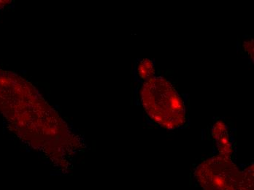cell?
Instances as JSON below:
<instances>
[{
	"mask_svg": "<svg viewBox=\"0 0 254 190\" xmlns=\"http://www.w3.org/2000/svg\"><path fill=\"white\" fill-rule=\"evenodd\" d=\"M141 101L150 118L167 129L181 127L186 123L184 101L173 85L162 77L146 80L141 88Z\"/></svg>",
	"mask_w": 254,
	"mask_h": 190,
	"instance_id": "6da1fadb",
	"label": "cell"
},
{
	"mask_svg": "<svg viewBox=\"0 0 254 190\" xmlns=\"http://www.w3.org/2000/svg\"><path fill=\"white\" fill-rule=\"evenodd\" d=\"M153 72V64L149 60H144L138 66V74L142 79L146 80L152 78Z\"/></svg>",
	"mask_w": 254,
	"mask_h": 190,
	"instance_id": "5b68a950",
	"label": "cell"
},
{
	"mask_svg": "<svg viewBox=\"0 0 254 190\" xmlns=\"http://www.w3.org/2000/svg\"><path fill=\"white\" fill-rule=\"evenodd\" d=\"M241 172L230 157L215 156L199 164L194 177L204 190H238Z\"/></svg>",
	"mask_w": 254,
	"mask_h": 190,
	"instance_id": "7a4b0ae2",
	"label": "cell"
},
{
	"mask_svg": "<svg viewBox=\"0 0 254 190\" xmlns=\"http://www.w3.org/2000/svg\"><path fill=\"white\" fill-rule=\"evenodd\" d=\"M5 2H7V1H0V8H1V7H3V6L4 5V4H6Z\"/></svg>",
	"mask_w": 254,
	"mask_h": 190,
	"instance_id": "52a82bcc",
	"label": "cell"
},
{
	"mask_svg": "<svg viewBox=\"0 0 254 190\" xmlns=\"http://www.w3.org/2000/svg\"><path fill=\"white\" fill-rule=\"evenodd\" d=\"M245 44H246V52H249L250 55L253 56V43H252V41L246 42V43H245Z\"/></svg>",
	"mask_w": 254,
	"mask_h": 190,
	"instance_id": "8992f818",
	"label": "cell"
},
{
	"mask_svg": "<svg viewBox=\"0 0 254 190\" xmlns=\"http://www.w3.org/2000/svg\"><path fill=\"white\" fill-rule=\"evenodd\" d=\"M212 134L216 140L220 154L230 157L232 153V146L229 140L228 128L226 124L222 121L217 122L213 126Z\"/></svg>",
	"mask_w": 254,
	"mask_h": 190,
	"instance_id": "3957f363",
	"label": "cell"
},
{
	"mask_svg": "<svg viewBox=\"0 0 254 190\" xmlns=\"http://www.w3.org/2000/svg\"><path fill=\"white\" fill-rule=\"evenodd\" d=\"M238 190H254V165L241 172Z\"/></svg>",
	"mask_w": 254,
	"mask_h": 190,
	"instance_id": "277c9868",
	"label": "cell"
}]
</instances>
